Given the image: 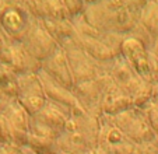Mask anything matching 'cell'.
<instances>
[{"label": "cell", "mask_w": 158, "mask_h": 154, "mask_svg": "<svg viewBox=\"0 0 158 154\" xmlns=\"http://www.w3.org/2000/svg\"><path fill=\"white\" fill-rule=\"evenodd\" d=\"M18 104L32 118L48 104V98L42 88L38 73H27L18 76Z\"/></svg>", "instance_id": "cell-6"}, {"label": "cell", "mask_w": 158, "mask_h": 154, "mask_svg": "<svg viewBox=\"0 0 158 154\" xmlns=\"http://www.w3.org/2000/svg\"><path fill=\"white\" fill-rule=\"evenodd\" d=\"M41 70H44L48 76H51L53 80L64 86L66 88H74V79L63 48H59L51 58L41 63Z\"/></svg>", "instance_id": "cell-15"}, {"label": "cell", "mask_w": 158, "mask_h": 154, "mask_svg": "<svg viewBox=\"0 0 158 154\" xmlns=\"http://www.w3.org/2000/svg\"><path fill=\"white\" fill-rule=\"evenodd\" d=\"M0 91L13 100L18 97V76L3 66L0 69Z\"/></svg>", "instance_id": "cell-21"}, {"label": "cell", "mask_w": 158, "mask_h": 154, "mask_svg": "<svg viewBox=\"0 0 158 154\" xmlns=\"http://www.w3.org/2000/svg\"><path fill=\"white\" fill-rule=\"evenodd\" d=\"M21 44L34 59H36L41 63L45 62L48 58H51L60 48L57 42L52 38L51 34L46 31V28L44 27L42 21L36 20V18Z\"/></svg>", "instance_id": "cell-11"}, {"label": "cell", "mask_w": 158, "mask_h": 154, "mask_svg": "<svg viewBox=\"0 0 158 154\" xmlns=\"http://www.w3.org/2000/svg\"><path fill=\"white\" fill-rule=\"evenodd\" d=\"M10 42H11V39L7 36V34L4 32L3 27H2V24H0V50L3 49L4 46H7Z\"/></svg>", "instance_id": "cell-27"}, {"label": "cell", "mask_w": 158, "mask_h": 154, "mask_svg": "<svg viewBox=\"0 0 158 154\" xmlns=\"http://www.w3.org/2000/svg\"><path fill=\"white\" fill-rule=\"evenodd\" d=\"M0 65L17 76L38 73L41 70V62L34 59L21 42L14 41H11L7 46L0 50Z\"/></svg>", "instance_id": "cell-12"}, {"label": "cell", "mask_w": 158, "mask_h": 154, "mask_svg": "<svg viewBox=\"0 0 158 154\" xmlns=\"http://www.w3.org/2000/svg\"><path fill=\"white\" fill-rule=\"evenodd\" d=\"M136 154H158V137L136 146Z\"/></svg>", "instance_id": "cell-22"}, {"label": "cell", "mask_w": 158, "mask_h": 154, "mask_svg": "<svg viewBox=\"0 0 158 154\" xmlns=\"http://www.w3.org/2000/svg\"><path fill=\"white\" fill-rule=\"evenodd\" d=\"M108 118L136 146L154 140L157 137L151 123H150L148 115L143 108L134 107L122 113H118L115 116H108Z\"/></svg>", "instance_id": "cell-5"}, {"label": "cell", "mask_w": 158, "mask_h": 154, "mask_svg": "<svg viewBox=\"0 0 158 154\" xmlns=\"http://www.w3.org/2000/svg\"><path fill=\"white\" fill-rule=\"evenodd\" d=\"M152 50H154V53L157 55V58H158V41H157V44H155V46H154V49Z\"/></svg>", "instance_id": "cell-29"}, {"label": "cell", "mask_w": 158, "mask_h": 154, "mask_svg": "<svg viewBox=\"0 0 158 154\" xmlns=\"http://www.w3.org/2000/svg\"><path fill=\"white\" fill-rule=\"evenodd\" d=\"M64 52L67 60H69L73 79H74V86L97 80L99 76L108 73L106 69L102 67V63L97 62L94 58H91L81 46L67 48L64 49Z\"/></svg>", "instance_id": "cell-7"}, {"label": "cell", "mask_w": 158, "mask_h": 154, "mask_svg": "<svg viewBox=\"0 0 158 154\" xmlns=\"http://www.w3.org/2000/svg\"><path fill=\"white\" fill-rule=\"evenodd\" d=\"M11 143V135H10V126L6 118L0 115V146Z\"/></svg>", "instance_id": "cell-24"}, {"label": "cell", "mask_w": 158, "mask_h": 154, "mask_svg": "<svg viewBox=\"0 0 158 154\" xmlns=\"http://www.w3.org/2000/svg\"><path fill=\"white\" fill-rule=\"evenodd\" d=\"M83 17L88 24L104 32L129 35L139 24V17L130 10L127 2H89L85 3Z\"/></svg>", "instance_id": "cell-1"}, {"label": "cell", "mask_w": 158, "mask_h": 154, "mask_svg": "<svg viewBox=\"0 0 158 154\" xmlns=\"http://www.w3.org/2000/svg\"><path fill=\"white\" fill-rule=\"evenodd\" d=\"M25 6L36 20H67L70 13L64 4V0H41V2H25Z\"/></svg>", "instance_id": "cell-18"}, {"label": "cell", "mask_w": 158, "mask_h": 154, "mask_svg": "<svg viewBox=\"0 0 158 154\" xmlns=\"http://www.w3.org/2000/svg\"><path fill=\"white\" fill-rule=\"evenodd\" d=\"M34 21L25 2H0V24L11 41L23 42Z\"/></svg>", "instance_id": "cell-4"}, {"label": "cell", "mask_w": 158, "mask_h": 154, "mask_svg": "<svg viewBox=\"0 0 158 154\" xmlns=\"http://www.w3.org/2000/svg\"><path fill=\"white\" fill-rule=\"evenodd\" d=\"M98 81L102 88L101 111L105 116H115L127 109L134 108L131 98L126 95L119 87L115 84L109 73H105L98 77Z\"/></svg>", "instance_id": "cell-13"}, {"label": "cell", "mask_w": 158, "mask_h": 154, "mask_svg": "<svg viewBox=\"0 0 158 154\" xmlns=\"http://www.w3.org/2000/svg\"><path fill=\"white\" fill-rule=\"evenodd\" d=\"M0 154H27L25 153V147H20L17 144H3L0 146Z\"/></svg>", "instance_id": "cell-26"}, {"label": "cell", "mask_w": 158, "mask_h": 154, "mask_svg": "<svg viewBox=\"0 0 158 154\" xmlns=\"http://www.w3.org/2000/svg\"><path fill=\"white\" fill-rule=\"evenodd\" d=\"M3 116L6 118L10 126L11 143L20 147H27L30 139V123L31 116L25 112V109L18 104V101H13L10 107L4 111Z\"/></svg>", "instance_id": "cell-14"}, {"label": "cell", "mask_w": 158, "mask_h": 154, "mask_svg": "<svg viewBox=\"0 0 158 154\" xmlns=\"http://www.w3.org/2000/svg\"><path fill=\"white\" fill-rule=\"evenodd\" d=\"M98 139L99 118L84 113L70 116L57 139V146L67 154H88L98 148Z\"/></svg>", "instance_id": "cell-2"}, {"label": "cell", "mask_w": 158, "mask_h": 154, "mask_svg": "<svg viewBox=\"0 0 158 154\" xmlns=\"http://www.w3.org/2000/svg\"><path fill=\"white\" fill-rule=\"evenodd\" d=\"M42 24L60 48L67 49V48L73 46H80L78 34L76 31L72 18H67V20H42Z\"/></svg>", "instance_id": "cell-17"}, {"label": "cell", "mask_w": 158, "mask_h": 154, "mask_svg": "<svg viewBox=\"0 0 158 154\" xmlns=\"http://www.w3.org/2000/svg\"><path fill=\"white\" fill-rule=\"evenodd\" d=\"M64 4H66V7H67V10H69L72 18L83 15L84 9H85V3L77 2V0H64Z\"/></svg>", "instance_id": "cell-23"}, {"label": "cell", "mask_w": 158, "mask_h": 154, "mask_svg": "<svg viewBox=\"0 0 158 154\" xmlns=\"http://www.w3.org/2000/svg\"><path fill=\"white\" fill-rule=\"evenodd\" d=\"M38 77H39V80H41L42 88H44L48 101H51L55 105L64 109L70 116L87 113L84 111V108L81 107V104L78 102V100L76 98V95L73 94L72 90L66 88L64 86L57 83L56 80H53L51 76H48V74L45 73L44 70L38 71Z\"/></svg>", "instance_id": "cell-10"}, {"label": "cell", "mask_w": 158, "mask_h": 154, "mask_svg": "<svg viewBox=\"0 0 158 154\" xmlns=\"http://www.w3.org/2000/svg\"><path fill=\"white\" fill-rule=\"evenodd\" d=\"M151 104L158 107V83L152 86V97H151Z\"/></svg>", "instance_id": "cell-28"}, {"label": "cell", "mask_w": 158, "mask_h": 154, "mask_svg": "<svg viewBox=\"0 0 158 154\" xmlns=\"http://www.w3.org/2000/svg\"><path fill=\"white\" fill-rule=\"evenodd\" d=\"M98 148L104 154H134L136 144L115 126L109 118L102 115L99 118V139Z\"/></svg>", "instance_id": "cell-8"}, {"label": "cell", "mask_w": 158, "mask_h": 154, "mask_svg": "<svg viewBox=\"0 0 158 154\" xmlns=\"http://www.w3.org/2000/svg\"><path fill=\"white\" fill-rule=\"evenodd\" d=\"M69 113L60 107L55 105L53 102H51V101H48V104L45 105L44 109H41L35 116H32V119H35L36 122L48 127H52V129L59 132L60 135L64 130V126L69 121Z\"/></svg>", "instance_id": "cell-19"}, {"label": "cell", "mask_w": 158, "mask_h": 154, "mask_svg": "<svg viewBox=\"0 0 158 154\" xmlns=\"http://www.w3.org/2000/svg\"><path fill=\"white\" fill-rule=\"evenodd\" d=\"M134 154H136V153H134Z\"/></svg>", "instance_id": "cell-31"}, {"label": "cell", "mask_w": 158, "mask_h": 154, "mask_svg": "<svg viewBox=\"0 0 158 154\" xmlns=\"http://www.w3.org/2000/svg\"><path fill=\"white\" fill-rule=\"evenodd\" d=\"M140 25L150 34L157 44L158 41V2H147L144 9L141 10Z\"/></svg>", "instance_id": "cell-20"}, {"label": "cell", "mask_w": 158, "mask_h": 154, "mask_svg": "<svg viewBox=\"0 0 158 154\" xmlns=\"http://www.w3.org/2000/svg\"><path fill=\"white\" fill-rule=\"evenodd\" d=\"M120 56L143 80L150 84H154V76L150 63V49L143 42H140L134 36L126 35L120 46Z\"/></svg>", "instance_id": "cell-9"}, {"label": "cell", "mask_w": 158, "mask_h": 154, "mask_svg": "<svg viewBox=\"0 0 158 154\" xmlns=\"http://www.w3.org/2000/svg\"><path fill=\"white\" fill-rule=\"evenodd\" d=\"M143 109H146L147 115H148V119H150V123H151L152 129H154L155 135H157V137H158V107L157 105L148 104L146 108H143Z\"/></svg>", "instance_id": "cell-25"}, {"label": "cell", "mask_w": 158, "mask_h": 154, "mask_svg": "<svg viewBox=\"0 0 158 154\" xmlns=\"http://www.w3.org/2000/svg\"><path fill=\"white\" fill-rule=\"evenodd\" d=\"M0 69H2V65H0Z\"/></svg>", "instance_id": "cell-30"}, {"label": "cell", "mask_w": 158, "mask_h": 154, "mask_svg": "<svg viewBox=\"0 0 158 154\" xmlns=\"http://www.w3.org/2000/svg\"><path fill=\"white\" fill-rule=\"evenodd\" d=\"M72 91L87 113L97 116V118H101L102 116V111H101L102 88L98 79L93 81H87V83L76 84Z\"/></svg>", "instance_id": "cell-16"}, {"label": "cell", "mask_w": 158, "mask_h": 154, "mask_svg": "<svg viewBox=\"0 0 158 154\" xmlns=\"http://www.w3.org/2000/svg\"><path fill=\"white\" fill-rule=\"evenodd\" d=\"M108 73L110 74L115 84L131 98L136 108H146L151 104L152 84L143 80L122 56L115 58L110 62Z\"/></svg>", "instance_id": "cell-3"}]
</instances>
